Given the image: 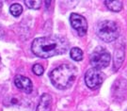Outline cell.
<instances>
[{
    "label": "cell",
    "mask_w": 127,
    "mask_h": 111,
    "mask_svg": "<svg viewBox=\"0 0 127 111\" xmlns=\"http://www.w3.org/2000/svg\"><path fill=\"white\" fill-rule=\"evenodd\" d=\"M104 80V74L103 72H101L100 70L91 69L87 71L86 74H85V82H86L87 86L91 89H95V88H99L102 83Z\"/></svg>",
    "instance_id": "5"
},
{
    "label": "cell",
    "mask_w": 127,
    "mask_h": 111,
    "mask_svg": "<svg viewBox=\"0 0 127 111\" xmlns=\"http://www.w3.org/2000/svg\"><path fill=\"white\" fill-rule=\"evenodd\" d=\"M9 11L13 16L18 17L23 12V7L20 4H12L9 8Z\"/></svg>",
    "instance_id": "12"
},
{
    "label": "cell",
    "mask_w": 127,
    "mask_h": 111,
    "mask_svg": "<svg viewBox=\"0 0 127 111\" xmlns=\"http://www.w3.org/2000/svg\"><path fill=\"white\" fill-rule=\"evenodd\" d=\"M25 3L29 9H39L41 7V5H42V1L41 0H38V1H36V0H29V1L26 0Z\"/></svg>",
    "instance_id": "13"
},
{
    "label": "cell",
    "mask_w": 127,
    "mask_h": 111,
    "mask_svg": "<svg viewBox=\"0 0 127 111\" xmlns=\"http://www.w3.org/2000/svg\"><path fill=\"white\" fill-rule=\"evenodd\" d=\"M70 47V43L61 36H47L35 39L32 42L33 54L41 58L62 55Z\"/></svg>",
    "instance_id": "1"
},
{
    "label": "cell",
    "mask_w": 127,
    "mask_h": 111,
    "mask_svg": "<svg viewBox=\"0 0 127 111\" xmlns=\"http://www.w3.org/2000/svg\"><path fill=\"white\" fill-rule=\"evenodd\" d=\"M123 59H124V50L123 48L116 50L115 54H114V68L115 70H118L122 66Z\"/></svg>",
    "instance_id": "9"
},
{
    "label": "cell",
    "mask_w": 127,
    "mask_h": 111,
    "mask_svg": "<svg viewBox=\"0 0 127 111\" xmlns=\"http://www.w3.org/2000/svg\"><path fill=\"white\" fill-rule=\"evenodd\" d=\"M32 71L36 75H41L44 72V69L41 64H35L32 67Z\"/></svg>",
    "instance_id": "14"
},
{
    "label": "cell",
    "mask_w": 127,
    "mask_h": 111,
    "mask_svg": "<svg viewBox=\"0 0 127 111\" xmlns=\"http://www.w3.org/2000/svg\"><path fill=\"white\" fill-rule=\"evenodd\" d=\"M14 84L19 89H21L24 92L28 93V94L31 93L33 90V84H32L31 80L27 76H24L21 74L16 75L14 77Z\"/></svg>",
    "instance_id": "7"
},
{
    "label": "cell",
    "mask_w": 127,
    "mask_h": 111,
    "mask_svg": "<svg viewBox=\"0 0 127 111\" xmlns=\"http://www.w3.org/2000/svg\"><path fill=\"white\" fill-rule=\"evenodd\" d=\"M104 4H105V6L110 10L115 11V12L121 11L122 9H123V2L122 1H119V0H117V1H109V0H106V1H104Z\"/></svg>",
    "instance_id": "10"
},
{
    "label": "cell",
    "mask_w": 127,
    "mask_h": 111,
    "mask_svg": "<svg viewBox=\"0 0 127 111\" xmlns=\"http://www.w3.org/2000/svg\"><path fill=\"white\" fill-rule=\"evenodd\" d=\"M52 96L48 93L41 95L36 111H52Z\"/></svg>",
    "instance_id": "8"
},
{
    "label": "cell",
    "mask_w": 127,
    "mask_h": 111,
    "mask_svg": "<svg viewBox=\"0 0 127 111\" xmlns=\"http://www.w3.org/2000/svg\"><path fill=\"white\" fill-rule=\"evenodd\" d=\"M111 55L106 49L104 47H97L94 51L92 52L90 57L91 66L97 70H101L106 68L110 63Z\"/></svg>",
    "instance_id": "4"
},
{
    "label": "cell",
    "mask_w": 127,
    "mask_h": 111,
    "mask_svg": "<svg viewBox=\"0 0 127 111\" xmlns=\"http://www.w3.org/2000/svg\"><path fill=\"white\" fill-rule=\"evenodd\" d=\"M76 74V67L73 64L66 63L53 70L50 73V79L52 84L57 88L66 89L73 84Z\"/></svg>",
    "instance_id": "2"
},
{
    "label": "cell",
    "mask_w": 127,
    "mask_h": 111,
    "mask_svg": "<svg viewBox=\"0 0 127 111\" xmlns=\"http://www.w3.org/2000/svg\"><path fill=\"white\" fill-rule=\"evenodd\" d=\"M70 55H71V57L75 61H80L83 59V51L78 47L72 48L71 52H70Z\"/></svg>",
    "instance_id": "11"
},
{
    "label": "cell",
    "mask_w": 127,
    "mask_h": 111,
    "mask_svg": "<svg viewBox=\"0 0 127 111\" xmlns=\"http://www.w3.org/2000/svg\"><path fill=\"white\" fill-rule=\"evenodd\" d=\"M96 32L101 40L105 42H111L120 36V28L116 22L104 20L98 24Z\"/></svg>",
    "instance_id": "3"
},
{
    "label": "cell",
    "mask_w": 127,
    "mask_h": 111,
    "mask_svg": "<svg viewBox=\"0 0 127 111\" xmlns=\"http://www.w3.org/2000/svg\"><path fill=\"white\" fill-rule=\"evenodd\" d=\"M2 7H3V4H2V2L0 1V13H1V10H2Z\"/></svg>",
    "instance_id": "15"
},
{
    "label": "cell",
    "mask_w": 127,
    "mask_h": 111,
    "mask_svg": "<svg viewBox=\"0 0 127 111\" xmlns=\"http://www.w3.org/2000/svg\"><path fill=\"white\" fill-rule=\"evenodd\" d=\"M71 25L77 31L79 36H85L88 30V22L85 17L78 13H72L70 16Z\"/></svg>",
    "instance_id": "6"
}]
</instances>
